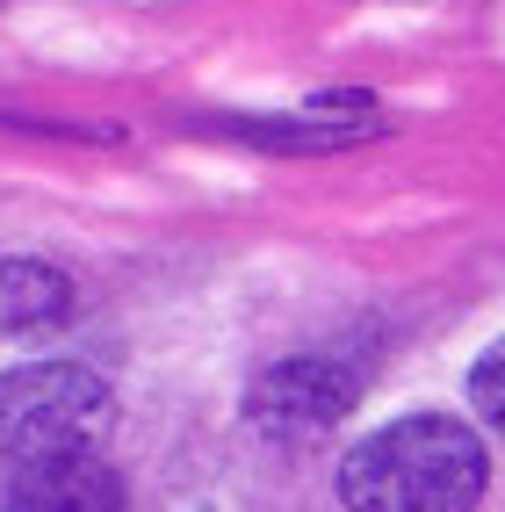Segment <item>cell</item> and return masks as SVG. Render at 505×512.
<instances>
[{
  "label": "cell",
  "mask_w": 505,
  "mask_h": 512,
  "mask_svg": "<svg viewBox=\"0 0 505 512\" xmlns=\"http://www.w3.org/2000/svg\"><path fill=\"white\" fill-rule=\"evenodd\" d=\"M361 397V375L332 354H289L275 368H260V383L246 390V419L275 440H303V433H325L354 412Z\"/></svg>",
  "instance_id": "3957f363"
},
{
  "label": "cell",
  "mask_w": 505,
  "mask_h": 512,
  "mask_svg": "<svg viewBox=\"0 0 505 512\" xmlns=\"http://www.w3.org/2000/svg\"><path fill=\"white\" fill-rule=\"evenodd\" d=\"M73 318V282L51 260H0V339H37Z\"/></svg>",
  "instance_id": "5b68a950"
},
{
  "label": "cell",
  "mask_w": 505,
  "mask_h": 512,
  "mask_svg": "<svg viewBox=\"0 0 505 512\" xmlns=\"http://www.w3.org/2000/svg\"><path fill=\"white\" fill-rule=\"evenodd\" d=\"M109 419V383L80 361H29L0 368V455L8 462H44L73 455Z\"/></svg>",
  "instance_id": "7a4b0ae2"
},
{
  "label": "cell",
  "mask_w": 505,
  "mask_h": 512,
  "mask_svg": "<svg viewBox=\"0 0 505 512\" xmlns=\"http://www.w3.org/2000/svg\"><path fill=\"white\" fill-rule=\"evenodd\" d=\"M469 390H477V412H484V426L505 440V339L477 361V375H469Z\"/></svg>",
  "instance_id": "8992f818"
},
{
  "label": "cell",
  "mask_w": 505,
  "mask_h": 512,
  "mask_svg": "<svg viewBox=\"0 0 505 512\" xmlns=\"http://www.w3.org/2000/svg\"><path fill=\"white\" fill-rule=\"evenodd\" d=\"M0 512H123V484L101 455L73 448V455L15 462V484L0 498Z\"/></svg>",
  "instance_id": "277c9868"
},
{
  "label": "cell",
  "mask_w": 505,
  "mask_h": 512,
  "mask_svg": "<svg viewBox=\"0 0 505 512\" xmlns=\"http://www.w3.org/2000/svg\"><path fill=\"white\" fill-rule=\"evenodd\" d=\"M340 498L347 512H477L484 440L462 419L412 412L340 462Z\"/></svg>",
  "instance_id": "6da1fadb"
}]
</instances>
